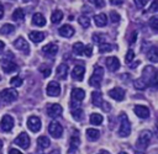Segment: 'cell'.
<instances>
[{
	"mask_svg": "<svg viewBox=\"0 0 158 154\" xmlns=\"http://www.w3.org/2000/svg\"><path fill=\"white\" fill-rule=\"evenodd\" d=\"M118 122H120V127H118V136L125 138L127 136H130L131 133V123L130 120L127 117V115L125 112H121L118 116Z\"/></svg>",
	"mask_w": 158,
	"mask_h": 154,
	"instance_id": "1",
	"label": "cell"
},
{
	"mask_svg": "<svg viewBox=\"0 0 158 154\" xmlns=\"http://www.w3.org/2000/svg\"><path fill=\"white\" fill-rule=\"evenodd\" d=\"M141 78L147 83V85H151L153 87L157 86V70L153 67H151V65L146 67L143 69V74Z\"/></svg>",
	"mask_w": 158,
	"mask_h": 154,
	"instance_id": "2",
	"label": "cell"
},
{
	"mask_svg": "<svg viewBox=\"0 0 158 154\" xmlns=\"http://www.w3.org/2000/svg\"><path fill=\"white\" fill-rule=\"evenodd\" d=\"M102 78H104V69L101 67L96 65L94 68V71H93L91 76L89 78V85L94 86V87H99L101 81H102Z\"/></svg>",
	"mask_w": 158,
	"mask_h": 154,
	"instance_id": "3",
	"label": "cell"
},
{
	"mask_svg": "<svg viewBox=\"0 0 158 154\" xmlns=\"http://www.w3.org/2000/svg\"><path fill=\"white\" fill-rule=\"evenodd\" d=\"M151 138H152V133H151V131H147V129H146V131H142V132L139 133L138 138H137L136 147H137L138 149H141V150L146 149V148L148 147L149 142H151Z\"/></svg>",
	"mask_w": 158,
	"mask_h": 154,
	"instance_id": "4",
	"label": "cell"
},
{
	"mask_svg": "<svg viewBox=\"0 0 158 154\" xmlns=\"http://www.w3.org/2000/svg\"><path fill=\"white\" fill-rule=\"evenodd\" d=\"M17 97H19V92L16 91V89H12V87L4 89L0 92V99L4 102H12V101L17 100Z\"/></svg>",
	"mask_w": 158,
	"mask_h": 154,
	"instance_id": "5",
	"label": "cell"
},
{
	"mask_svg": "<svg viewBox=\"0 0 158 154\" xmlns=\"http://www.w3.org/2000/svg\"><path fill=\"white\" fill-rule=\"evenodd\" d=\"M48 132L53 138H60L63 134V127L58 121H52L48 126Z\"/></svg>",
	"mask_w": 158,
	"mask_h": 154,
	"instance_id": "6",
	"label": "cell"
},
{
	"mask_svg": "<svg viewBox=\"0 0 158 154\" xmlns=\"http://www.w3.org/2000/svg\"><path fill=\"white\" fill-rule=\"evenodd\" d=\"M79 144H80L79 132H78L77 129H74V131H73V134L70 136V139H69V149H68V154L74 153V152L79 148Z\"/></svg>",
	"mask_w": 158,
	"mask_h": 154,
	"instance_id": "7",
	"label": "cell"
},
{
	"mask_svg": "<svg viewBox=\"0 0 158 154\" xmlns=\"http://www.w3.org/2000/svg\"><path fill=\"white\" fill-rule=\"evenodd\" d=\"M46 92H47L48 96H52V97L59 96V94H60V85H59V83H57V81H54V80H53V81H49V83L47 84Z\"/></svg>",
	"mask_w": 158,
	"mask_h": 154,
	"instance_id": "8",
	"label": "cell"
},
{
	"mask_svg": "<svg viewBox=\"0 0 158 154\" xmlns=\"http://www.w3.org/2000/svg\"><path fill=\"white\" fill-rule=\"evenodd\" d=\"M14 124H15V122H14L12 116H10V115H4V116H2L1 122H0V128H1V131H4V132H10V131L14 128Z\"/></svg>",
	"mask_w": 158,
	"mask_h": 154,
	"instance_id": "9",
	"label": "cell"
},
{
	"mask_svg": "<svg viewBox=\"0 0 158 154\" xmlns=\"http://www.w3.org/2000/svg\"><path fill=\"white\" fill-rule=\"evenodd\" d=\"M14 143L16 145H19L20 148H22V149H28V147H30V137H28V134L22 132L14 139Z\"/></svg>",
	"mask_w": 158,
	"mask_h": 154,
	"instance_id": "10",
	"label": "cell"
},
{
	"mask_svg": "<svg viewBox=\"0 0 158 154\" xmlns=\"http://www.w3.org/2000/svg\"><path fill=\"white\" fill-rule=\"evenodd\" d=\"M41 127H42L41 120H40L37 116H31V117L27 118V128H28L31 132L36 133V132H38V131L41 129Z\"/></svg>",
	"mask_w": 158,
	"mask_h": 154,
	"instance_id": "11",
	"label": "cell"
},
{
	"mask_svg": "<svg viewBox=\"0 0 158 154\" xmlns=\"http://www.w3.org/2000/svg\"><path fill=\"white\" fill-rule=\"evenodd\" d=\"M14 47L16 49H19L20 52H23V53H28L30 52V46L27 43V41L23 38V37H19L15 39L14 42Z\"/></svg>",
	"mask_w": 158,
	"mask_h": 154,
	"instance_id": "12",
	"label": "cell"
},
{
	"mask_svg": "<svg viewBox=\"0 0 158 154\" xmlns=\"http://www.w3.org/2000/svg\"><path fill=\"white\" fill-rule=\"evenodd\" d=\"M84 73H85V67L83 64H77L72 70V76L74 80L81 81L84 79Z\"/></svg>",
	"mask_w": 158,
	"mask_h": 154,
	"instance_id": "13",
	"label": "cell"
},
{
	"mask_svg": "<svg viewBox=\"0 0 158 154\" xmlns=\"http://www.w3.org/2000/svg\"><path fill=\"white\" fill-rule=\"evenodd\" d=\"M62 112H63V107L59 103H49L47 107V115L52 118L59 116Z\"/></svg>",
	"mask_w": 158,
	"mask_h": 154,
	"instance_id": "14",
	"label": "cell"
},
{
	"mask_svg": "<svg viewBox=\"0 0 158 154\" xmlns=\"http://www.w3.org/2000/svg\"><path fill=\"white\" fill-rule=\"evenodd\" d=\"M109 96H110L111 99L116 100V101H122V100L125 99V90H123L122 87L116 86V87L109 90Z\"/></svg>",
	"mask_w": 158,
	"mask_h": 154,
	"instance_id": "15",
	"label": "cell"
},
{
	"mask_svg": "<svg viewBox=\"0 0 158 154\" xmlns=\"http://www.w3.org/2000/svg\"><path fill=\"white\" fill-rule=\"evenodd\" d=\"M105 64L110 71H116L120 69V60L116 57H107L105 59Z\"/></svg>",
	"mask_w": 158,
	"mask_h": 154,
	"instance_id": "16",
	"label": "cell"
},
{
	"mask_svg": "<svg viewBox=\"0 0 158 154\" xmlns=\"http://www.w3.org/2000/svg\"><path fill=\"white\" fill-rule=\"evenodd\" d=\"M133 112L139 118H148L149 117V108L143 105H137L133 107Z\"/></svg>",
	"mask_w": 158,
	"mask_h": 154,
	"instance_id": "17",
	"label": "cell"
},
{
	"mask_svg": "<svg viewBox=\"0 0 158 154\" xmlns=\"http://www.w3.org/2000/svg\"><path fill=\"white\" fill-rule=\"evenodd\" d=\"M42 52L46 57H54L58 52V46L54 44V43H48L46 46H43L42 48Z\"/></svg>",
	"mask_w": 158,
	"mask_h": 154,
	"instance_id": "18",
	"label": "cell"
},
{
	"mask_svg": "<svg viewBox=\"0 0 158 154\" xmlns=\"http://www.w3.org/2000/svg\"><path fill=\"white\" fill-rule=\"evenodd\" d=\"M58 32H59V34L62 36V37H65V38H70L73 34H74V28L70 26V25H63L59 30H58Z\"/></svg>",
	"mask_w": 158,
	"mask_h": 154,
	"instance_id": "19",
	"label": "cell"
},
{
	"mask_svg": "<svg viewBox=\"0 0 158 154\" xmlns=\"http://www.w3.org/2000/svg\"><path fill=\"white\" fill-rule=\"evenodd\" d=\"M91 102L94 106L96 107H101L104 103V99H102V94L100 91H93L91 92Z\"/></svg>",
	"mask_w": 158,
	"mask_h": 154,
	"instance_id": "20",
	"label": "cell"
},
{
	"mask_svg": "<svg viewBox=\"0 0 158 154\" xmlns=\"http://www.w3.org/2000/svg\"><path fill=\"white\" fill-rule=\"evenodd\" d=\"M84 97H85V91H84L83 89H80V87H74V89L72 90V99H73L74 101L80 102V101L84 100Z\"/></svg>",
	"mask_w": 158,
	"mask_h": 154,
	"instance_id": "21",
	"label": "cell"
},
{
	"mask_svg": "<svg viewBox=\"0 0 158 154\" xmlns=\"http://www.w3.org/2000/svg\"><path fill=\"white\" fill-rule=\"evenodd\" d=\"M46 38V33L41 31H31L30 32V39L35 43H40Z\"/></svg>",
	"mask_w": 158,
	"mask_h": 154,
	"instance_id": "22",
	"label": "cell"
},
{
	"mask_svg": "<svg viewBox=\"0 0 158 154\" xmlns=\"http://www.w3.org/2000/svg\"><path fill=\"white\" fill-rule=\"evenodd\" d=\"M1 68H2V70H4L5 73H7V74L14 73V71L17 70V65H16V63L10 62V60H4L2 64H1Z\"/></svg>",
	"mask_w": 158,
	"mask_h": 154,
	"instance_id": "23",
	"label": "cell"
},
{
	"mask_svg": "<svg viewBox=\"0 0 158 154\" xmlns=\"http://www.w3.org/2000/svg\"><path fill=\"white\" fill-rule=\"evenodd\" d=\"M56 74L62 80L67 79V75H68V65L67 64H59L57 67V69H56Z\"/></svg>",
	"mask_w": 158,
	"mask_h": 154,
	"instance_id": "24",
	"label": "cell"
},
{
	"mask_svg": "<svg viewBox=\"0 0 158 154\" xmlns=\"http://www.w3.org/2000/svg\"><path fill=\"white\" fill-rule=\"evenodd\" d=\"M94 22L98 27H104L107 23V16L105 14H98L94 16Z\"/></svg>",
	"mask_w": 158,
	"mask_h": 154,
	"instance_id": "25",
	"label": "cell"
},
{
	"mask_svg": "<svg viewBox=\"0 0 158 154\" xmlns=\"http://www.w3.org/2000/svg\"><path fill=\"white\" fill-rule=\"evenodd\" d=\"M147 58L148 60H151L152 63H157L158 62V49L156 46H152L148 52H147Z\"/></svg>",
	"mask_w": 158,
	"mask_h": 154,
	"instance_id": "26",
	"label": "cell"
},
{
	"mask_svg": "<svg viewBox=\"0 0 158 154\" xmlns=\"http://www.w3.org/2000/svg\"><path fill=\"white\" fill-rule=\"evenodd\" d=\"M32 22H33V25H36V26H44V25H46V18H44V16H43L42 14L36 12V14L32 16Z\"/></svg>",
	"mask_w": 158,
	"mask_h": 154,
	"instance_id": "27",
	"label": "cell"
},
{
	"mask_svg": "<svg viewBox=\"0 0 158 154\" xmlns=\"http://www.w3.org/2000/svg\"><path fill=\"white\" fill-rule=\"evenodd\" d=\"M99 137H100V132L98 129H95V128H88L86 129V138L89 140L94 142V140L99 139Z\"/></svg>",
	"mask_w": 158,
	"mask_h": 154,
	"instance_id": "28",
	"label": "cell"
},
{
	"mask_svg": "<svg viewBox=\"0 0 158 154\" xmlns=\"http://www.w3.org/2000/svg\"><path fill=\"white\" fill-rule=\"evenodd\" d=\"M102 121H104L102 115H100V113H98V112H94V113L90 115V123H91V124L98 126V124H101Z\"/></svg>",
	"mask_w": 158,
	"mask_h": 154,
	"instance_id": "29",
	"label": "cell"
},
{
	"mask_svg": "<svg viewBox=\"0 0 158 154\" xmlns=\"http://www.w3.org/2000/svg\"><path fill=\"white\" fill-rule=\"evenodd\" d=\"M37 144H38L40 148L44 149V148H48V147L51 145V142H49V138H48V137L41 136V137L37 138Z\"/></svg>",
	"mask_w": 158,
	"mask_h": 154,
	"instance_id": "30",
	"label": "cell"
},
{
	"mask_svg": "<svg viewBox=\"0 0 158 154\" xmlns=\"http://www.w3.org/2000/svg\"><path fill=\"white\" fill-rule=\"evenodd\" d=\"M62 18H63V12H62L60 10H54V11L52 12L51 21H52L53 23H59V22L62 21Z\"/></svg>",
	"mask_w": 158,
	"mask_h": 154,
	"instance_id": "31",
	"label": "cell"
},
{
	"mask_svg": "<svg viewBox=\"0 0 158 154\" xmlns=\"http://www.w3.org/2000/svg\"><path fill=\"white\" fill-rule=\"evenodd\" d=\"M38 70H40V73L43 75V78H48V76L51 75V73H52V68H51V65H48V64H42V65H40Z\"/></svg>",
	"mask_w": 158,
	"mask_h": 154,
	"instance_id": "32",
	"label": "cell"
},
{
	"mask_svg": "<svg viewBox=\"0 0 158 154\" xmlns=\"http://www.w3.org/2000/svg\"><path fill=\"white\" fill-rule=\"evenodd\" d=\"M72 116L75 121H81L83 117H84V111L79 107H75V108H72Z\"/></svg>",
	"mask_w": 158,
	"mask_h": 154,
	"instance_id": "33",
	"label": "cell"
},
{
	"mask_svg": "<svg viewBox=\"0 0 158 154\" xmlns=\"http://www.w3.org/2000/svg\"><path fill=\"white\" fill-rule=\"evenodd\" d=\"M25 17V12L21 7H17L14 12H12V20L14 21H22Z\"/></svg>",
	"mask_w": 158,
	"mask_h": 154,
	"instance_id": "34",
	"label": "cell"
},
{
	"mask_svg": "<svg viewBox=\"0 0 158 154\" xmlns=\"http://www.w3.org/2000/svg\"><path fill=\"white\" fill-rule=\"evenodd\" d=\"M78 22L80 23V26L83 28H88L90 26V17L88 15H80L78 18Z\"/></svg>",
	"mask_w": 158,
	"mask_h": 154,
	"instance_id": "35",
	"label": "cell"
},
{
	"mask_svg": "<svg viewBox=\"0 0 158 154\" xmlns=\"http://www.w3.org/2000/svg\"><path fill=\"white\" fill-rule=\"evenodd\" d=\"M14 31H15V26L11 25V23H5V25H2L1 28H0V33H1V34H10V33H12Z\"/></svg>",
	"mask_w": 158,
	"mask_h": 154,
	"instance_id": "36",
	"label": "cell"
},
{
	"mask_svg": "<svg viewBox=\"0 0 158 154\" xmlns=\"http://www.w3.org/2000/svg\"><path fill=\"white\" fill-rule=\"evenodd\" d=\"M84 47H85V46H84L81 42H75V43L73 44V52H74V54L81 55L83 52H84Z\"/></svg>",
	"mask_w": 158,
	"mask_h": 154,
	"instance_id": "37",
	"label": "cell"
},
{
	"mask_svg": "<svg viewBox=\"0 0 158 154\" xmlns=\"http://www.w3.org/2000/svg\"><path fill=\"white\" fill-rule=\"evenodd\" d=\"M133 86H135L137 90H144V89L147 87V83H146L142 78H139V79H136V80L133 81Z\"/></svg>",
	"mask_w": 158,
	"mask_h": 154,
	"instance_id": "38",
	"label": "cell"
},
{
	"mask_svg": "<svg viewBox=\"0 0 158 154\" xmlns=\"http://www.w3.org/2000/svg\"><path fill=\"white\" fill-rule=\"evenodd\" d=\"M22 84H23V80L20 76H12L10 79V85H12L14 87H20Z\"/></svg>",
	"mask_w": 158,
	"mask_h": 154,
	"instance_id": "39",
	"label": "cell"
},
{
	"mask_svg": "<svg viewBox=\"0 0 158 154\" xmlns=\"http://www.w3.org/2000/svg\"><path fill=\"white\" fill-rule=\"evenodd\" d=\"M112 49V47H111V44H109V43H100L99 44V53H101V54H104V53H107V52H110Z\"/></svg>",
	"mask_w": 158,
	"mask_h": 154,
	"instance_id": "40",
	"label": "cell"
},
{
	"mask_svg": "<svg viewBox=\"0 0 158 154\" xmlns=\"http://www.w3.org/2000/svg\"><path fill=\"white\" fill-rule=\"evenodd\" d=\"M149 26L153 31H157L158 30V16H152L149 18Z\"/></svg>",
	"mask_w": 158,
	"mask_h": 154,
	"instance_id": "41",
	"label": "cell"
},
{
	"mask_svg": "<svg viewBox=\"0 0 158 154\" xmlns=\"http://www.w3.org/2000/svg\"><path fill=\"white\" fill-rule=\"evenodd\" d=\"M93 41H94L95 43H98V44L104 43V41H105V36L101 34V33H94V34H93Z\"/></svg>",
	"mask_w": 158,
	"mask_h": 154,
	"instance_id": "42",
	"label": "cell"
},
{
	"mask_svg": "<svg viewBox=\"0 0 158 154\" xmlns=\"http://www.w3.org/2000/svg\"><path fill=\"white\" fill-rule=\"evenodd\" d=\"M133 58H135V52L132 49H128L127 53H126V57H125V62L126 63H131L133 60Z\"/></svg>",
	"mask_w": 158,
	"mask_h": 154,
	"instance_id": "43",
	"label": "cell"
},
{
	"mask_svg": "<svg viewBox=\"0 0 158 154\" xmlns=\"http://www.w3.org/2000/svg\"><path fill=\"white\" fill-rule=\"evenodd\" d=\"M110 20H111L114 23H116V22L120 21V15H118L116 11H110Z\"/></svg>",
	"mask_w": 158,
	"mask_h": 154,
	"instance_id": "44",
	"label": "cell"
},
{
	"mask_svg": "<svg viewBox=\"0 0 158 154\" xmlns=\"http://www.w3.org/2000/svg\"><path fill=\"white\" fill-rule=\"evenodd\" d=\"M89 2H90V4H93L95 7H102V6H104V4H105V1H104V0H89Z\"/></svg>",
	"mask_w": 158,
	"mask_h": 154,
	"instance_id": "45",
	"label": "cell"
},
{
	"mask_svg": "<svg viewBox=\"0 0 158 154\" xmlns=\"http://www.w3.org/2000/svg\"><path fill=\"white\" fill-rule=\"evenodd\" d=\"M83 54H85L86 57H91V54H93V47L91 46H85Z\"/></svg>",
	"mask_w": 158,
	"mask_h": 154,
	"instance_id": "46",
	"label": "cell"
},
{
	"mask_svg": "<svg viewBox=\"0 0 158 154\" xmlns=\"http://www.w3.org/2000/svg\"><path fill=\"white\" fill-rule=\"evenodd\" d=\"M157 10H158V0H153V2L151 5V7L148 9V11L149 12H156Z\"/></svg>",
	"mask_w": 158,
	"mask_h": 154,
	"instance_id": "47",
	"label": "cell"
},
{
	"mask_svg": "<svg viewBox=\"0 0 158 154\" xmlns=\"http://www.w3.org/2000/svg\"><path fill=\"white\" fill-rule=\"evenodd\" d=\"M133 1H135L136 6L139 7V9H142L143 6H146V4L148 2V0H133Z\"/></svg>",
	"mask_w": 158,
	"mask_h": 154,
	"instance_id": "48",
	"label": "cell"
},
{
	"mask_svg": "<svg viewBox=\"0 0 158 154\" xmlns=\"http://www.w3.org/2000/svg\"><path fill=\"white\" fill-rule=\"evenodd\" d=\"M9 154H22L20 150H17V149H14V148H11L10 150H9Z\"/></svg>",
	"mask_w": 158,
	"mask_h": 154,
	"instance_id": "49",
	"label": "cell"
},
{
	"mask_svg": "<svg viewBox=\"0 0 158 154\" xmlns=\"http://www.w3.org/2000/svg\"><path fill=\"white\" fill-rule=\"evenodd\" d=\"M110 2L112 5H121L123 2V0H110Z\"/></svg>",
	"mask_w": 158,
	"mask_h": 154,
	"instance_id": "50",
	"label": "cell"
},
{
	"mask_svg": "<svg viewBox=\"0 0 158 154\" xmlns=\"http://www.w3.org/2000/svg\"><path fill=\"white\" fill-rule=\"evenodd\" d=\"M2 16H4V6H2V4L0 2V20L2 18Z\"/></svg>",
	"mask_w": 158,
	"mask_h": 154,
	"instance_id": "51",
	"label": "cell"
},
{
	"mask_svg": "<svg viewBox=\"0 0 158 154\" xmlns=\"http://www.w3.org/2000/svg\"><path fill=\"white\" fill-rule=\"evenodd\" d=\"M136 36H137V32L135 31V32H132V37H131V43H133L135 41H136Z\"/></svg>",
	"mask_w": 158,
	"mask_h": 154,
	"instance_id": "52",
	"label": "cell"
},
{
	"mask_svg": "<svg viewBox=\"0 0 158 154\" xmlns=\"http://www.w3.org/2000/svg\"><path fill=\"white\" fill-rule=\"evenodd\" d=\"M4 48H5V43L2 41H0V53L4 51Z\"/></svg>",
	"mask_w": 158,
	"mask_h": 154,
	"instance_id": "53",
	"label": "cell"
},
{
	"mask_svg": "<svg viewBox=\"0 0 158 154\" xmlns=\"http://www.w3.org/2000/svg\"><path fill=\"white\" fill-rule=\"evenodd\" d=\"M49 154H60V152H59L58 149H54V150H52Z\"/></svg>",
	"mask_w": 158,
	"mask_h": 154,
	"instance_id": "54",
	"label": "cell"
},
{
	"mask_svg": "<svg viewBox=\"0 0 158 154\" xmlns=\"http://www.w3.org/2000/svg\"><path fill=\"white\" fill-rule=\"evenodd\" d=\"M139 64V62H136V63H133L132 65H131V68H136V65H138Z\"/></svg>",
	"mask_w": 158,
	"mask_h": 154,
	"instance_id": "55",
	"label": "cell"
},
{
	"mask_svg": "<svg viewBox=\"0 0 158 154\" xmlns=\"http://www.w3.org/2000/svg\"><path fill=\"white\" fill-rule=\"evenodd\" d=\"M98 154H109V153H107L106 150H100V152H99Z\"/></svg>",
	"mask_w": 158,
	"mask_h": 154,
	"instance_id": "56",
	"label": "cell"
},
{
	"mask_svg": "<svg viewBox=\"0 0 158 154\" xmlns=\"http://www.w3.org/2000/svg\"><path fill=\"white\" fill-rule=\"evenodd\" d=\"M135 154H144V153H143V152H142V150H137V152H136V153H135Z\"/></svg>",
	"mask_w": 158,
	"mask_h": 154,
	"instance_id": "57",
	"label": "cell"
},
{
	"mask_svg": "<svg viewBox=\"0 0 158 154\" xmlns=\"http://www.w3.org/2000/svg\"><path fill=\"white\" fill-rule=\"evenodd\" d=\"M1 148H2V140L0 139V149H1Z\"/></svg>",
	"mask_w": 158,
	"mask_h": 154,
	"instance_id": "58",
	"label": "cell"
},
{
	"mask_svg": "<svg viewBox=\"0 0 158 154\" xmlns=\"http://www.w3.org/2000/svg\"><path fill=\"white\" fill-rule=\"evenodd\" d=\"M118 154H127V153H126V152H120Z\"/></svg>",
	"mask_w": 158,
	"mask_h": 154,
	"instance_id": "59",
	"label": "cell"
},
{
	"mask_svg": "<svg viewBox=\"0 0 158 154\" xmlns=\"http://www.w3.org/2000/svg\"><path fill=\"white\" fill-rule=\"evenodd\" d=\"M23 1H31V0H23Z\"/></svg>",
	"mask_w": 158,
	"mask_h": 154,
	"instance_id": "60",
	"label": "cell"
},
{
	"mask_svg": "<svg viewBox=\"0 0 158 154\" xmlns=\"http://www.w3.org/2000/svg\"><path fill=\"white\" fill-rule=\"evenodd\" d=\"M0 80H1V78H0Z\"/></svg>",
	"mask_w": 158,
	"mask_h": 154,
	"instance_id": "61",
	"label": "cell"
}]
</instances>
